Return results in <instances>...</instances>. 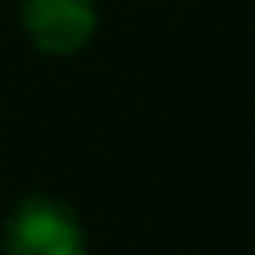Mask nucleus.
<instances>
[{
  "label": "nucleus",
  "mask_w": 255,
  "mask_h": 255,
  "mask_svg": "<svg viewBox=\"0 0 255 255\" xmlns=\"http://www.w3.org/2000/svg\"><path fill=\"white\" fill-rule=\"evenodd\" d=\"M0 255H88V235L68 203L28 195L4 223Z\"/></svg>",
  "instance_id": "nucleus-1"
},
{
  "label": "nucleus",
  "mask_w": 255,
  "mask_h": 255,
  "mask_svg": "<svg viewBox=\"0 0 255 255\" xmlns=\"http://www.w3.org/2000/svg\"><path fill=\"white\" fill-rule=\"evenodd\" d=\"M96 0H20V28L44 56H76L96 36Z\"/></svg>",
  "instance_id": "nucleus-2"
}]
</instances>
